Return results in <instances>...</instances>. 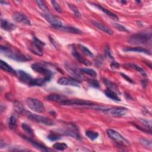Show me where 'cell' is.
<instances>
[{
	"label": "cell",
	"instance_id": "484cf974",
	"mask_svg": "<svg viewBox=\"0 0 152 152\" xmlns=\"http://www.w3.org/2000/svg\"><path fill=\"white\" fill-rule=\"evenodd\" d=\"M103 82L106 84L107 88H109V89H110V90H112V91H113L116 93V91H118L117 86L114 83L111 82L110 81L107 80L106 78H103Z\"/></svg>",
	"mask_w": 152,
	"mask_h": 152
},
{
	"label": "cell",
	"instance_id": "f1b7e54d",
	"mask_svg": "<svg viewBox=\"0 0 152 152\" xmlns=\"http://www.w3.org/2000/svg\"><path fill=\"white\" fill-rule=\"evenodd\" d=\"M52 147L55 150L59 151H64L66 148H67L68 145L65 142H55L53 145Z\"/></svg>",
	"mask_w": 152,
	"mask_h": 152
},
{
	"label": "cell",
	"instance_id": "9a60e30c",
	"mask_svg": "<svg viewBox=\"0 0 152 152\" xmlns=\"http://www.w3.org/2000/svg\"><path fill=\"white\" fill-rule=\"evenodd\" d=\"M67 97L62 95V94H51L48 95L46 97V99L49 101L56 102L58 103H61V102L67 99Z\"/></svg>",
	"mask_w": 152,
	"mask_h": 152
},
{
	"label": "cell",
	"instance_id": "74e56055",
	"mask_svg": "<svg viewBox=\"0 0 152 152\" xmlns=\"http://www.w3.org/2000/svg\"><path fill=\"white\" fill-rule=\"evenodd\" d=\"M129 65L131 67H132V68H134L137 71L139 72L142 75H143V76H145L146 75V74H145L144 70L142 68H141V67H140V66H137V65H136L135 64H129Z\"/></svg>",
	"mask_w": 152,
	"mask_h": 152
},
{
	"label": "cell",
	"instance_id": "6da1fadb",
	"mask_svg": "<svg viewBox=\"0 0 152 152\" xmlns=\"http://www.w3.org/2000/svg\"><path fill=\"white\" fill-rule=\"evenodd\" d=\"M1 52L8 58L18 62H26L31 59L30 56L23 54L15 48L1 46Z\"/></svg>",
	"mask_w": 152,
	"mask_h": 152
},
{
	"label": "cell",
	"instance_id": "836d02e7",
	"mask_svg": "<svg viewBox=\"0 0 152 152\" xmlns=\"http://www.w3.org/2000/svg\"><path fill=\"white\" fill-rule=\"evenodd\" d=\"M21 127H22L23 129L29 135H30L31 137L33 135V131L31 128L28 124H27L26 123H22Z\"/></svg>",
	"mask_w": 152,
	"mask_h": 152
},
{
	"label": "cell",
	"instance_id": "7a4b0ae2",
	"mask_svg": "<svg viewBox=\"0 0 152 152\" xmlns=\"http://www.w3.org/2000/svg\"><path fill=\"white\" fill-rule=\"evenodd\" d=\"M151 39V33H139L131 35L128 42L132 45H145L150 42Z\"/></svg>",
	"mask_w": 152,
	"mask_h": 152
},
{
	"label": "cell",
	"instance_id": "cb8c5ba5",
	"mask_svg": "<svg viewBox=\"0 0 152 152\" xmlns=\"http://www.w3.org/2000/svg\"><path fill=\"white\" fill-rule=\"evenodd\" d=\"M48 78L44 77L43 78H33V80L30 86H41L44 84L46 82L49 81Z\"/></svg>",
	"mask_w": 152,
	"mask_h": 152
},
{
	"label": "cell",
	"instance_id": "83f0119b",
	"mask_svg": "<svg viewBox=\"0 0 152 152\" xmlns=\"http://www.w3.org/2000/svg\"><path fill=\"white\" fill-rule=\"evenodd\" d=\"M35 2L42 11H43L44 12H49V8L44 1L38 0L36 1Z\"/></svg>",
	"mask_w": 152,
	"mask_h": 152
},
{
	"label": "cell",
	"instance_id": "5b68a950",
	"mask_svg": "<svg viewBox=\"0 0 152 152\" xmlns=\"http://www.w3.org/2000/svg\"><path fill=\"white\" fill-rule=\"evenodd\" d=\"M106 133L112 140L115 141L116 143L119 144V145L124 146L130 145L129 142L118 132L111 129H108L106 130Z\"/></svg>",
	"mask_w": 152,
	"mask_h": 152
},
{
	"label": "cell",
	"instance_id": "f6af8a7d",
	"mask_svg": "<svg viewBox=\"0 0 152 152\" xmlns=\"http://www.w3.org/2000/svg\"><path fill=\"white\" fill-rule=\"evenodd\" d=\"M122 75V77H124V78H125L128 81H129V82H130V83H133L132 82V80L130 78H129L127 75H126L125 74H122V73H121V74Z\"/></svg>",
	"mask_w": 152,
	"mask_h": 152
},
{
	"label": "cell",
	"instance_id": "8992f818",
	"mask_svg": "<svg viewBox=\"0 0 152 152\" xmlns=\"http://www.w3.org/2000/svg\"><path fill=\"white\" fill-rule=\"evenodd\" d=\"M45 43L36 38V37H33L32 39V43L29 48L30 50L34 54L38 56L43 55L42 48L45 46Z\"/></svg>",
	"mask_w": 152,
	"mask_h": 152
},
{
	"label": "cell",
	"instance_id": "d6986e66",
	"mask_svg": "<svg viewBox=\"0 0 152 152\" xmlns=\"http://www.w3.org/2000/svg\"><path fill=\"white\" fill-rule=\"evenodd\" d=\"M92 23L94 26H95L98 29L105 32L106 33L108 34H110V35H112L113 34V31L112 30H111L110 28H109V27L105 26L104 25L102 24V23H99V22H97L96 21H92Z\"/></svg>",
	"mask_w": 152,
	"mask_h": 152
},
{
	"label": "cell",
	"instance_id": "ac0fdd59",
	"mask_svg": "<svg viewBox=\"0 0 152 152\" xmlns=\"http://www.w3.org/2000/svg\"><path fill=\"white\" fill-rule=\"evenodd\" d=\"M1 27L4 30L11 31L14 30L15 28V26L14 24L8 22L6 20L1 19Z\"/></svg>",
	"mask_w": 152,
	"mask_h": 152
},
{
	"label": "cell",
	"instance_id": "4316f807",
	"mask_svg": "<svg viewBox=\"0 0 152 152\" xmlns=\"http://www.w3.org/2000/svg\"><path fill=\"white\" fill-rule=\"evenodd\" d=\"M14 109L15 110V111L19 113H24L25 114L26 112H27L25 109V108L24 107V106L22 105V104L19 102H17L16 101L15 103H14Z\"/></svg>",
	"mask_w": 152,
	"mask_h": 152
},
{
	"label": "cell",
	"instance_id": "1f68e13d",
	"mask_svg": "<svg viewBox=\"0 0 152 152\" xmlns=\"http://www.w3.org/2000/svg\"><path fill=\"white\" fill-rule=\"evenodd\" d=\"M8 125L11 129H15L17 126V119L14 115H11L8 119Z\"/></svg>",
	"mask_w": 152,
	"mask_h": 152
},
{
	"label": "cell",
	"instance_id": "ffe728a7",
	"mask_svg": "<svg viewBox=\"0 0 152 152\" xmlns=\"http://www.w3.org/2000/svg\"><path fill=\"white\" fill-rule=\"evenodd\" d=\"M58 29L66 31V32H68V33H74V34H82V31L79 30L77 28H75L74 27H71V26H61L59 28H58Z\"/></svg>",
	"mask_w": 152,
	"mask_h": 152
},
{
	"label": "cell",
	"instance_id": "d590c367",
	"mask_svg": "<svg viewBox=\"0 0 152 152\" xmlns=\"http://www.w3.org/2000/svg\"><path fill=\"white\" fill-rule=\"evenodd\" d=\"M10 151H28L30 150L26 148V147H23L20 145H14L9 148Z\"/></svg>",
	"mask_w": 152,
	"mask_h": 152
},
{
	"label": "cell",
	"instance_id": "5bb4252c",
	"mask_svg": "<svg viewBox=\"0 0 152 152\" xmlns=\"http://www.w3.org/2000/svg\"><path fill=\"white\" fill-rule=\"evenodd\" d=\"M58 83L62 86H71L73 87H80L78 82L73 78L61 77L58 80Z\"/></svg>",
	"mask_w": 152,
	"mask_h": 152
},
{
	"label": "cell",
	"instance_id": "ba28073f",
	"mask_svg": "<svg viewBox=\"0 0 152 152\" xmlns=\"http://www.w3.org/2000/svg\"><path fill=\"white\" fill-rule=\"evenodd\" d=\"M61 132L66 135L72 137L77 140L80 139L78 130L75 125L73 124H68L64 128L62 129Z\"/></svg>",
	"mask_w": 152,
	"mask_h": 152
},
{
	"label": "cell",
	"instance_id": "7402d4cb",
	"mask_svg": "<svg viewBox=\"0 0 152 152\" xmlns=\"http://www.w3.org/2000/svg\"><path fill=\"white\" fill-rule=\"evenodd\" d=\"M91 4H93L96 7H97L98 9H99L100 10H101L102 11H103L104 13H105L106 15H107L109 17H110L112 18V19L115 20H118V19H119L118 17L116 14H115L114 13H113V12H112L111 11H109L108 10H107V9H106V8L102 7L101 5H100L95 4H93V3H91Z\"/></svg>",
	"mask_w": 152,
	"mask_h": 152
},
{
	"label": "cell",
	"instance_id": "60d3db41",
	"mask_svg": "<svg viewBox=\"0 0 152 152\" xmlns=\"http://www.w3.org/2000/svg\"><path fill=\"white\" fill-rule=\"evenodd\" d=\"M88 83L90 86L95 88H99L100 87L99 83L96 80H88Z\"/></svg>",
	"mask_w": 152,
	"mask_h": 152
},
{
	"label": "cell",
	"instance_id": "52a82bcc",
	"mask_svg": "<svg viewBox=\"0 0 152 152\" xmlns=\"http://www.w3.org/2000/svg\"><path fill=\"white\" fill-rule=\"evenodd\" d=\"M31 68L36 72L43 75L44 77H46L49 80H50V78L52 77L53 73L52 71L40 64L35 63L32 64Z\"/></svg>",
	"mask_w": 152,
	"mask_h": 152
},
{
	"label": "cell",
	"instance_id": "ee69618b",
	"mask_svg": "<svg viewBox=\"0 0 152 152\" xmlns=\"http://www.w3.org/2000/svg\"><path fill=\"white\" fill-rule=\"evenodd\" d=\"M49 40H50V41L52 42V44H53V45L55 47V48H58V43L55 42V40L53 39V38L52 37H50V36H49Z\"/></svg>",
	"mask_w": 152,
	"mask_h": 152
},
{
	"label": "cell",
	"instance_id": "b9f144b4",
	"mask_svg": "<svg viewBox=\"0 0 152 152\" xmlns=\"http://www.w3.org/2000/svg\"><path fill=\"white\" fill-rule=\"evenodd\" d=\"M141 122L144 125H145V126L146 128H147V129H148L149 130L151 131V122L150 120H147V119H142L141 120Z\"/></svg>",
	"mask_w": 152,
	"mask_h": 152
},
{
	"label": "cell",
	"instance_id": "30bf717a",
	"mask_svg": "<svg viewBox=\"0 0 152 152\" xmlns=\"http://www.w3.org/2000/svg\"><path fill=\"white\" fill-rule=\"evenodd\" d=\"M61 105H78V106H92L94 105L93 102L82 99H66L60 103Z\"/></svg>",
	"mask_w": 152,
	"mask_h": 152
},
{
	"label": "cell",
	"instance_id": "603a6c76",
	"mask_svg": "<svg viewBox=\"0 0 152 152\" xmlns=\"http://www.w3.org/2000/svg\"><path fill=\"white\" fill-rule=\"evenodd\" d=\"M0 66H1V68L2 69H3L9 73L17 75V71L15 69H14L10 65H9L7 63L3 61L2 60H1Z\"/></svg>",
	"mask_w": 152,
	"mask_h": 152
},
{
	"label": "cell",
	"instance_id": "8fae6325",
	"mask_svg": "<svg viewBox=\"0 0 152 152\" xmlns=\"http://www.w3.org/2000/svg\"><path fill=\"white\" fill-rule=\"evenodd\" d=\"M104 112L108 115L114 117H121L127 113L128 109L124 107H114L106 109Z\"/></svg>",
	"mask_w": 152,
	"mask_h": 152
},
{
	"label": "cell",
	"instance_id": "9c48e42d",
	"mask_svg": "<svg viewBox=\"0 0 152 152\" xmlns=\"http://www.w3.org/2000/svg\"><path fill=\"white\" fill-rule=\"evenodd\" d=\"M42 15L51 26L55 28H58L63 26L62 21L58 18L49 12L42 13Z\"/></svg>",
	"mask_w": 152,
	"mask_h": 152
},
{
	"label": "cell",
	"instance_id": "e0dca14e",
	"mask_svg": "<svg viewBox=\"0 0 152 152\" xmlns=\"http://www.w3.org/2000/svg\"><path fill=\"white\" fill-rule=\"evenodd\" d=\"M23 138L24 139H26L27 141H28L35 148L39 149V150H40L41 151H49V150L45 145H44L43 144H41L40 142H36V141H34L33 139H31L30 138H27V137H23Z\"/></svg>",
	"mask_w": 152,
	"mask_h": 152
},
{
	"label": "cell",
	"instance_id": "ab89813d",
	"mask_svg": "<svg viewBox=\"0 0 152 152\" xmlns=\"http://www.w3.org/2000/svg\"><path fill=\"white\" fill-rule=\"evenodd\" d=\"M51 3H52V5L53 8L55 9V10L56 11H57L58 12H62V8L57 2L55 1H52Z\"/></svg>",
	"mask_w": 152,
	"mask_h": 152
},
{
	"label": "cell",
	"instance_id": "d4e9b609",
	"mask_svg": "<svg viewBox=\"0 0 152 152\" xmlns=\"http://www.w3.org/2000/svg\"><path fill=\"white\" fill-rule=\"evenodd\" d=\"M104 94H106V96L113 100H115V101H121V99L118 96L116 92L109 89V88H107L105 91H104Z\"/></svg>",
	"mask_w": 152,
	"mask_h": 152
},
{
	"label": "cell",
	"instance_id": "d6a6232c",
	"mask_svg": "<svg viewBox=\"0 0 152 152\" xmlns=\"http://www.w3.org/2000/svg\"><path fill=\"white\" fill-rule=\"evenodd\" d=\"M68 7L69 9L74 12V14L78 18H81V14L78 8L73 4H68Z\"/></svg>",
	"mask_w": 152,
	"mask_h": 152
},
{
	"label": "cell",
	"instance_id": "bcb514c9",
	"mask_svg": "<svg viewBox=\"0 0 152 152\" xmlns=\"http://www.w3.org/2000/svg\"><path fill=\"white\" fill-rule=\"evenodd\" d=\"M111 67H112V68H118L119 67V65L118 63H116V62H113L111 64Z\"/></svg>",
	"mask_w": 152,
	"mask_h": 152
},
{
	"label": "cell",
	"instance_id": "8d00e7d4",
	"mask_svg": "<svg viewBox=\"0 0 152 152\" xmlns=\"http://www.w3.org/2000/svg\"><path fill=\"white\" fill-rule=\"evenodd\" d=\"M79 47H80V49L81 50V51L84 54H86L87 56H88L90 57H93L94 55L92 53V52L88 49H87L86 46H84L83 45H80Z\"/></svg>",
	"mask_w": 152,
	"mask_h": 152
},
{
	"label": "cell",
	"instance_id": "7bdbcfd3",
	"mask_svg": "<svg viewBox=\"0 0 152 152\" xmlns=\"http://www.w3.org/2000/svg\"><path fill=\"white\" fill-rule=\"evenodd\" d=\"M114 25H115V26L118 30H121V31H124V32H128V30L125 27H124L123 26H122V25H121V24H119L114 23Z\"/></svg>",
	"mask_w": 152,
	"mask_h": 152
},
{
	"label": "cell",
	"instance_id": "f546056e",
	"mask_svg": "<svg viewBox=\"0 0 152 152\" xmlns=\"http://www.w3.org/2000/svg\"><path fill=\"white\" fill-rule=\"evenodd\" d=\"M80 71L81 73L86 74L91 77H96L97 75L96 72L94 69H91V68H82L80 69Z\"/></svg>",
	"mask_w": 152,
	"mask_h": 152
},
{
	"label": "cell",
	"instance_id": "7c38bea8",
	"mask_svg": "<svg viewBox=\"0 0 152 152\" xmlns=\"http://www.w3.org/2000/svg\"><path fill=\"white\" fill-rule=\"evenodd\" d=\"M12 18L13 20L18 23H21L24 25H30L31 22L29 18L24 14L15 11L12 14Z\"/></svg>",
	"mask_w": 152,
	"mask_h": 152
},
{
	"label": "cell",
	"instance_id": "2e32d148",
	"mask_svg": "<svg viewBox=\"0 0 152 152\" xmlns=\"http://www.w3.org/2000/svg\"><path fill=\"white\" fill-rule=\"evenodd\" d=\"M72 54L73 55V56L80 63L85 65H91V62L90 61H89L88 60H87V59L83 58L81 54H80L76 50H75L74 49H72Z\"/></svg>",
	"mask_w": 152,
	"mask_h": 152
},
{
	"label": "cell",
	"instance_id": "e575fe53",
	"mask_svg": "<svg viewBox=\"0 0 152 152\" xmlns=\"http://www.w3.org/2000/svg\"><path fill=\"white\" fill-rule=\"evenodd\" d=\"M61 137V135L60 134H57L56 132H51L49 134V135H48L47 137L50 141H56V140L60 139Z\"/></svg>",
	"mask_w": 152,
	"mask_h": 152
},
{
	"label": "cell",
	"instance_id": "277c9868",
	"mask_svg": "<svg viewBox=\"0 0 152 152\" xmlns=\"http://www.w3.org/2000/svg\"><path fill=\"white\" fill-rule=\"evenodd\" d=\"M26 102L28 107L35 112L41 113L45 111L44 104L37 99L28 98L26 100Z\"/></svg>",
	"mask_w": 152,
	"mask_h": 152
},
{
	"label": "cell",
	"instance_id": "44dd1931",
	"mask_svg": "<svg viewBox=\"0 0 152 152\" xmlns=\"http://www.w3.org/2000/svg\"><path fill=\"white\" fill-rule=\"evenodd\" d=\"M125 52H137L140 53H144L145 54L150 55V52L148 50L141 48V47H131V48H125L123 49Z\"/></svg>",
	"mask_w": 152,
	"mask_h": 152
},
{
	"label": "cell",
	"instance_id": "f35d334b",
	"mask_svg": "<svg viewBox=\"0 0 152 152\" xmlns=\"http://www.w3.org/2000/svg\"><path fill=\"white\" fill-rule=\"evenodd\" d=\"M140 142L144 145V146L147 147V148H149L150 149L151 148V142L147 139L145 138H141L140 140Z\"/></svg>",
	"mask_w": 152,
	"mask_h": 152
},
{
	"label": "cell",
	"instance_id": "4dcf8cb0",
	"mask_svg": "<svg viewBox=\"0 0 152 152\" xmlns=\"http://www.w3.org/2000/svg\"><path fill=\"white\" fill-rule=\"evenodd\" d=\"M86 135L91 140H94L97 139V138L99 137V134L97 132H95L91 130L87 131L86 132Z\"/></svg>",
	"mask_w": 152,
	"mask_h": 152
},
{
	"label": "cell",
	"instance_id": "4fadbf2b",
	"mask_svg": "<svg viewBox=\"0 0 152 152\" xmlns=\"http://www.w3.org/2000/svg\"><path fill=\"white\" fill-rule=\"evenodd\" d=\"M17 75L19 79L24 83L31 86V84L33 80L31 76L28 73L22 70H18L17 71Z\"/></svg>",
	"mask_w": 152,
	"mask_h": 152
},
{
	"label": "cell",
	"instance_id": "3957f363",
	"mask_svg": "<svg viewBox=\"0 0 152 152\" xmlns=\"http://www.w3.org/2000/svg\"><path fill=\"white\" fill-rule=\"evenodd\" d=\"M25 115H26L27 118L29 120L33 121L34 122H36V123L48 125V126H52L55 124V123L53 121H52L49 118L45 117V116L33 114V113H31L28 112H26Z\"/></svg>",
	"mask_w": 152,
	"mask_h": 152
}]
</instances>
